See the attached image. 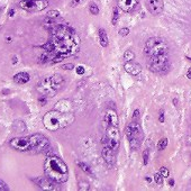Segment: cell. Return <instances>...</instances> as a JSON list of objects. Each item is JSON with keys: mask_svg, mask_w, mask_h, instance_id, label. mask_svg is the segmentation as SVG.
<instances>
[{"mask_svg": "<svg viewBox=\"0 0 191 191\" xmlns=\"http://www.w3.org/2000/svg\"><path fill=\"white\" fill-rule=\"evenodd\" d=\"M123 57L126 62H128V61H133L134 59H135V53L133 52V51H131V50H127V51H125Z\"/></svg>", "mask_w": 191, "mask_h": 191, "instance_id": "cb8c5ba5", "label": "cell"}, {"mask_svg": "<svg viewBox=\"0 0 191 191\" xmlns=\"http://www.w3.org/2000/svg\"><path fill=\"white\" fill-rule=\"evenodd\" d=\"M167 51H169V46L167 42L161 37L148 38L144 47V53L147 56V59L152 56L161 55V54H167Z\"/></svg>", "mask_w": 191, "mask_h": 191, "instance_id": "8992f818", "label": "cell"}, {"mask_svg": "<svg viewBox=\"0 0 191 191\" xmlns=\"http://www.w3.org/2000/svg\"><path fill=\"white\" fill-rule=\"evenodd\" d=\"M89 11L91 12V15H95V16H97L99 14V7L97 6L96 2L92 1V2L89 4Z\"/></svg>", "mask_w": 191, "mask_h": 191, "instance_id": "d4e9b609", "label": "cell"}, {"mask_svg": "<svg viewBox=\"0 0 191 191\" xmlns=\"http://www.w3.org/2000/svg\"><path fill=\"white\" fill-rule=\"evenodd\" d=\"M160 174L162 175L163 178H169V175H170V171L167 170V167H162L161 169H160Z\"/></svg>", "mask_w": 191, "mask_h": 191, "instance_id": "4316f807", "label": "cell"}, {"mask_svg": "<svg viewBox=\"0 0 191 191\" xmlns=\"http://www.w3.org/2000/svg\"><path fill=\"white\" fill-rule=\"evenodd\" d=\"M125 134L127 137L128 142H129V146H131V151H137L141 147V144L144 139V134L142 131V127L139 125L138 120H133L126 126L125 129Z\"/></svg>", "mask_w": 191, "mask_h": 191, "instance_id": "5b68a950", "label": "cell"}, {"mask_svg": "<svg viewBox=\"0 0 191 191\" xmlns=\"http://www.w3.org/2000/svg\"><path fill=\"white\" fill-rule=\"evenodd\" d=\"M14 14H15V9H10V11H9V16L12 17L14 16Z\"/></svg>", "mask_w": 191, "mask_h": 191, "instance_id": "f35d334b", "label": "cell"}, {"mask_svg": "<svg viewBox=\"0 0 191 191\" xmlns=\"http://www.w3.org/2000/svg\"><path fill=\"white\" fill-rule=\"evenodd\" d=\"M9 190V187L8 184L2 181V180H0V191H8Z\"/></svg>", "mask_w": 191, "mask_h": 191, "instance_id": "4dcf8cb0", "label": "cell"}, {"mask_svg": "<svg viewBox=\"0 0 191 191\" xmlns=\"http://www.w3.org/2000/svg\"><path fill=\"white\" fill-rule=\"evenodd\" d=\"M169 184H170L171 187H174V180H173V179L170 180V181H169Z\"/></svg>", "mask_w": 191, "mask_h": 191, "instance_id": "ab89813d", "label": "cell"}, {"mask_svg": "<svg viewBox=\"0 0 191 191\" xmlns=\"http://www.w3.org/2000/svg\"><path fill=\"white\" fill-rule=\"evenodd\" d=\"M147 68L150 69V71L154 72V73H164V71L169 70L170 68L167 54H161L157 56L148 57Z\"/></svg>", "mask_w": 191, "mask_h": 191, "instance_id": "52a82bcc", "label": "cell"}, {"mask_svg": "<svg viewBox=\"0 0 191 191\" xmlns=\"http://www.w3.org/2000/svg\"><path fill=\"white\" fill-rule=\"evenodd\" d=\"M159 121H160V123H164V112H160Z\"/></svg>", "mask_w": 191, "mask_h": 191, "instance_id": "8d00e7d4", "label": "cell"}, {"mask_svg": "<svg viewBox=\"0 0 191 191\" xmlns=\"http://www.w3.org/2000/svg\"><path fill=\"white\" fill-rule=\"evenodd\" d=\"M99 43L102 47H107L108 44H109V40H108L107 33L104 28H100L99 29Z\"/></svg>", "mask_w": 191, "mask_h": 191, "instance_id": "ffe728a7", "label": "cell"}, {"mask_svg": "<svg viewBox=\"0 0 191 191\" xmlns=\"http://www.w3.org/2000/svg\"><path fill=\"white\" fill-rule=\"evenodd\" d=\"M74 119H76V117L72 114V112H62L54 109V110H51L44 115L43 124L47 131H56L59 129L70 126L71 124H73Z\"/></svg>", "mask_w": 191, "mask_h": 191, "instance_id": "3957f363", "label": "cell"}, {"mask_svg": "<svg viewBox=\"0 0 191 191\" xmlns=\"http://www.w3.org/2000/svg\"><path fill=\"white\" fill-rule=\"evenodd\" d=\"M105 121L108 126H117L118 127V115L114 109H108L105 115Z\"/></svg>", "mask_w": 191, "mask_h": 191, "instance_id": "e0dca14e", "label": "cell"}, {"mask_svg": "<svg viewBox=\"0 0 191 191\" xmlns=\"http://www.w3.org/2000/svg\"><path fill=\"white\" fill-rule=\"evenodd\" d=\"M128 34H129V29H128L127 27H123L119 29V35L123 36V37H125V36H127Z\"/></svg>", "mask_w": 191, "mask_h": 191, "instance_id": "1f68e13d", "label": "cell"}, {"mask_svg": "<svg viewBox=\"0 0 191 191\" xmlns=\"http://www.w3.org/2000/svg\"><path fill=\"white\" fill-rule=\"evenodd\" d=\"M89 189H90V187H89V183H88V182L83 181V182H80L79 183V190L88 191Z\"/></svg>", "mask_w": 191, "mask_h": 191, "instance_id": "83f0119b", "label": "cell"}, {"mask_svg": "<svg viewBox=\"0 0 191 191\" xmlns=\"http://www.w3.org/2000/svg\"><path fill=\"white\" fill-rule=\"evenodd\" d=\"M56 110H59V112H72V102L70 100H60L57 104H56L55 108Z\"/></svg>", "mask_w": 191, "mask_h": 191, "instance_id": "ac0fdd59", "label": "cell"}, {"mask_svg": "<svg viewBox=\"0 0 191 191\" xmlns=\"http://www.w3.org/2000/svg\"><path fill=\"white\" fill-rule=\"evenodd\" d=\"M124 69L125 71L131 74V76H138L139 73L142 72V65L137 62H134V61H128L126 63L124 64Z\"/></svg>", "mask_w": 191, "mask_h": 191, "instance_id": "2e32d148", "label": "cell"}, {"mask_svg": "<svg viewBox=\"0 0 191 191\" xmlns=\"http://www.w3.org/2000/svg\"><path fill=\"white\" fill-rule=\"evenodd\" d=\"M118 8L125 12L135 11L139 5V0H117Z\"/></svg>", "mask_w": 191, "mask_h": 191, "instance_id": "5bb4252c", "label": "cell"}, {"mask_svg": "<svg viewBox=\"0 0 191 191\" xmlns=\"http://www.w3.org/2000/svg\"><path fill=\"white\" fill-rule=\"evenodd\" d=\"M46 98H47V97H45V96H42V97H40V98H38V101L40 102V105H42V106H44V105L46 104Z\"/></svg>", "mask_w": 191, "mask_h": 191, "instance_id": "d590c367", "label": "cell"}, {"mask_svg": "<svg viewBox=\"0 0 191 191\" xmlns=\"http://www.w3.org/2000/svg\"><path fill=\"white\" fill-rule=\"evenodd\" d=\"M83 0H71V2H70V6L71 7H76V6H79L81 2H82Z\"/></svg>", "mask_w": 191, "mask_h": 191, "instance_id": "e575fe53", "label": "cell"}, {"mask_svg": "<svg viewBox=\"0 0 191 191\" xmlns=\"http://www.w3.org/2000/svg\"><path fill=\"white\" fill-rule=\"evenodd\" d=\"M186 76H187L189 80H191V68L187 71V73H186Z\"/></svg>", "mask_w": 191, "mask_h": 191, "instance_id": "74e56055", "label": "cell"}, {"mask_svg": "<svg viewBox=\"0 0 191 191\" xmlns=\"http://www.w3.org/2000/svg\"><path fill=\"white\" fill-rule=\"evenodd\" d=\"M106 139L109 146L117 153L120 146V133L117 126H107L106 128Z\"/></svg>", "mask_w": 191, "mask_h": 191, "instance_id": "9c48e42d", "label": "cell"}, {"mask_svg": "<svg viewBox=\"0 0 191 191\" xmlns=\"http://www.w3.org/2000/svg\"><path fill=\"white\" fill-rule=\"evenodd\" d=\"M78 165H79V167L84 172V173H86V174H89V175H91V176H95V174H93V172H92V170H91V167H89L88 164L83 163V162H78Z\"/></svg>", "mask_w": 191, "mask_h": 191, "instance_id": "44dd1931", "label": "cell"}, {"mask_svg": "<svg viewBox=\"0 0 191 191\" xmlns=\"http://www.w3.org/2000/svg\"><path fill=\"white\" fill-rule=\"evenodd\" d=\"M148 11L152 15H160L163 11L164 8V0H147L146 1Z\"/></svg>", "mask_w": 191, "mask_h": 191, "instance_id": "9a60e30c", "label": "cell"}, {"mask_svg": "<svg viewBox=\"0 0 191 191\" xmlns=\"http://www.w3.org/2000/svg\"><path fill=\"white\" fill-rule=\"evenodd\" d=\"M148 157H150V151L148 150H145L143 152V163L146 165L148 163Z\"/></svg>", "mask_w": 191, "mask_h": 191, "instance_id": "f546056e", "label": "cell"}, {"mask_svg": "<svg viewBox=\"0 0 191 191\" xmlns=\"http://www.w3.org/2000/svg\"><path fill=\"white\" fill-rule=\"evenodd\" d=\"M167 144H169V139H167V137L161 138L159 141V143H157V150H159V151H163V150H165L167 146Z\"/></svg>", "mask_w": 191, "mask_h": 191, "instance_id": "603a6c76", "label": "cell"}, {"mask_svg": "<svg viewBox=\"0 0 191 191\" xmlns=\"http://www.w3.org/2000/svg\"><path fill=\"white\" fill-rule=\"evenodd\" d=\"M46 17L52 18V19H56V18L60 17V12L57 11V10H51V11H48L47 14H46Z\"/></svg>", "mask_w": 191, "mask_h": 191, "instance_id": "484cf974", "label": "cell"}, {"mask_svg": "<svg viewBox=\"0 0 191 191\" xmlns=\"http://www.w3.org/2000/svg\"><path fill=\"white\" fill-rule=\"evenodd\" d=\"M101 155L104 157L105 162L109 167H112L114 164L116 163V152L112 150L109 144H108L106 137H104V142H102V152Z\"/></svg>", "mask_w": 191, "mask_h": 191, "instance_id": "7c38bea8", "label": "cell"}, {"mask_svg": "<svg viewBox=\"0 0 191 191\" xmlns=\"http://www.w3.org/2000/svg\"><path fill=\"white\" fill-rule=\"evenodd\" d=\"M29 74L26 73V72H19V73H17L14 76V81L18 84H25L27 83L28 81H29Z\"/></svg>", "mask_w": 191, "mask_h": 191, "instance_id": "d6986e66", "label": "cell"}, {"mask_svg": "<svg viewBox=\"0 0 191 191\" xmlns=\"http://www.w3.org/2000/svg\"><path fill=\"white\" fill-rule=\"evenodd\" d=\"M154 182L157 183V184H162L163 183V176L160 174V172L154 174Z\"/></svg>", "mask_w": 191, "mask_h": 191, "instance_id": "f1b7e54d", "label": "cell"}, {"mask_svg": "<svg viewBox=\"0 0 191 191\" xmlns=\"http://www.w3.org/2000/svg\"><path fill=\"white\" fill-rule=\"evenodd\" d=\"M118 20H119V11H118V7H114V9H112V25L116 26L117 23H118Z\"/></svg>", "mask_w": 191, "mask_h": 191, "instance_id": "7402d4cb", "label": "cell"}, {"mask_svg": "<svg viewBox=\"0 0 191 191\" xmlns=\"http://www.w3.org/2000/svg\"><path fill=\"white\" fill-rule=\"evenodd\" d=\"M146 181H147V182H151L152 179H151V178H148V176H146Z\"/></svg>", "mask_w": 191, "mask_h": 191, "instance_id": "60d3db41", "label": "cell"}, {"mask_svg": "<svg viewBox=\"0 0 191 191\" xmlns=\"http://www.w3.org/2000/svg\"><path fill=\"white\" fill-rule=\"evenodd\" d=\"M29 142H31V152L42 153V152L46 151L50 147L48 139L42 134L31 135L29 136Z\"/></svg>", "mask_w": 191, "mask_h": 191, "instance_id": "ba28073f", "label": "cell"}, {"mask_svg": "<svg viewBox=\"0 0 191 191\" xmlns=\"http://www.w3.org/2000/svg\"><path fill=\"white\" fill-rule=\"evenodd\" d=\"M10 147L18 152H31V142L29 136L26 137H15L9 142Z\"/></svg>", "mask_w": 191, "mask_h": 191, "instance_id": "8fae6325", "label": "cell"}, {"mask_svg": "<svg viewBox=\"0 0 191 191\" xmlns=\"http://www.w3.org/2000/svg\"><path fill=\"white\" fill-rule=\"evenodd\" d=\"M62 69H63V70H73V69H74V64L66 63V64H64V65H62Z\"/></svg>", "mask_w": 191, "mask_h": 191, "instance_id": "836d02e7", "label": "cell"}, {"mask_svg": "<svg viewBox=\"0 0 191 191\" xmlns=\"http://www.w3.org/2000/svg\"><path fill=\"white\" fill-rule=\"evenodd\" d=\"M47 6V0H21L19 2V7L26 11H42Z\"/></svg>", "mask_w": 191, "mask_h": 191, "instance_id": "30bf717a", "label": "cell"}, {"mask_svg": "<svg viewBox=\"0 0 191 191\" xmlns=\"http://www.w3.org/2000/svg\"><path fill=\"white\" fill-rule=\"evenodd\" d=\"M64 84V79L61 74H53L40 80L37 84V91L45 97H54Z\"/></svg>", "mask_w": 191, "mask_h": 191, "instance_id": "277c9868", "label": "cell"}, {"mask_svg": "<svg viewBox=\"0 0 191 191\" xmlns=\"http://www.w3.org/2000/svg\"><path fill=\"white\" fill-rule=\"evenodd\" d=\"M33 182L36 183V186H38L40 189L43 190H59L60 188L57 187L59 183L54 182L53 180H51L50 178H47L46 175L45 176H37V178H34L33 179Z\"/></svg>", "mask_w": 191, "mask_h": 191, "instance_id": "4fadbf2b", "label": "cell"}, {"mask_svg": "<svg viewBox=\"0 0 191 191\" xmlns=\"http://www.w3.org/2000/svg\"><path fill=\"white\" fill-rule=\"evenodd\" d=\"M76 74H78V76H82V74L84 73V66H82V65L76 66Z\"/></svg>", "mask_w": 191, "mask_h": 191, "instance_id": "d6a6232c", "label": "cell"}, {"mask_svg": "<svg viewBox=\"0 0 191 191\" xmlns=\"http://www.w3.org/2000/svg\"><path fill=\"white\" fill-rule=\"evenodd\" d=\"M190 61H191V59H190Z\"/></svg>", "mask_w": 191, "mask_h": 191, "instance_id": "b9f144b4", "label": "cell"}, {"mask_svg": "<svg viewBox=\"0 0 191 191\" xmlns=\"http://www.w3.org/2000/svg\"><path fill=\"white\" fill-rule=\"evenodd\" d=\"M48 31L51 37L47 43L43 45L45 51L54 53L62 60L78 52L80 38L71 26L65 24H54Z\"/></svg>", "mask_w": 191, "mask_h": 191, "instance_id": "6da1fadb", "label": "cell"}, {"mask_svg": "<svg viewBox=\"0 0 191 191\" xmlns=\"http://www.w3.org/2000/svg\"><path fill=\"white\" fill-rule=\"evenodd\" d=\"M44 173L54 182L62 184L69 179V169L63 160L57 156H48L44 162Z\"/></svg>", "mask_w": 191, "mask_h": 191, "instance_id": "7a4b0ae2", "label": "cell"}]
</instances>
